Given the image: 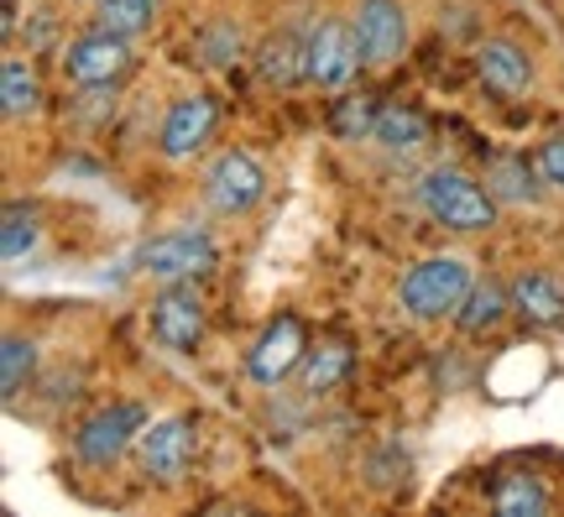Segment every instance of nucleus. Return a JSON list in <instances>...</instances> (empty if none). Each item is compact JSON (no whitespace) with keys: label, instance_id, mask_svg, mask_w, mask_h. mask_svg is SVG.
Returning <instances> with one entry per match:
<instances>
[{"label":"nucleus","instance_id":"9b49d317","mask_svg":"<svg viewBox=\"0 0 564 517\" xmlns=\"http://www.w3.org/2000/svg\"><path fill=\"white\" fill-rule=\"evenodd\" d=\"M308 356V340H303V324L293 314H282L267 324V335L251 345V356H246V371L257 381H267V387H278L299 360Z\"/></svg>","mask_w":564,"mask_h":517},{"label":"nucleus","instance_id":"0eeeda50","mask_svg":"<svg viewBox=\"0 0 564 517\" xmlns=\"http://www.w3.org/2000/svg\"><path fill=\"white\" fill-rule=\"evenodd\" d=\"M262 194H267V173L251 152H220L209 162V173H204V200L220 215H246V209L262 204Z\"/></svg>","mask_w":564,"mask_h":517},{"label":"nucleus","instance_id":"b1692460","mask_svg":"<svg viewBox=\"0 0 564 517\" xmlns=\"http://www.w3.org/2000/svg\"><path fill=\"white\" fill-rule=\"evenodd\" d=\"M32 246H37V215L21 209V204H11V209H6V225H0V257L21 261Z\"/></svg>","mask_w":564,"mask_h":517},{"label":"nucleus","instance_id":"ddd939ff","mask_svg":"<svg viewBox=\"0 0 564 517\" xmlns=\"http://www.w3.org/2000/svg\"><path fill=\"white\" fill-rule=\"evenodd\" d=\"M215 120H220V105L209 100V95L178 100L167 110V120H162V152H167V158H194L204 141H209Z\"/></svg>","mask_w":564,"mask_h":517},{"label":"nucleus","instance_id":"6ab92c4d","mask_svg":"<svg viewBox=\"0 0 564 517\" xmlns=\"http://www.w3.org/2000/svg\"><path fill=\"white\" fill-rule=\"evenodd\" d=\"M371 137L382 141L387 152H419L423 141H429V126H423L419 110H403V105H387L382 116H377V131Z\"/></svg>","mask_w":564,"mask_h":517},{"label":"nucleus","instance_id":"a878e982","mask_svg":"<svg viewBox=\"0 0 564 517\" xmlns=\"http://www.w3.org/2000/svg\"><path fill=\"white\" fill-rule=\"evenodd\" d=\"M199 47H204V63H236L241 58V32L225 26V21H215V26L199 37Z\"/></svg>","mask_w":564,"mask_h":517},{"label":"nucleus","instance_id":"aec40b11","mask_svg":"<svg viewBox=\"0 0 564 517\" xmlns=\"http://www.w3.org/2000/svg\"><path fill=\"white\" fill-rule=\"evenodd\" d=\"M32 366H37V345L21 335H6V345H0V398H21L26 381H32Z\"/></svg>","mask_w":564,"mask_h":517},{"label":"nucleus","instance_id":"a211bd4d","mask_svg":"<svg viewBox=\"0 0 564 517\" xmlns=\"http://www.w3.org/2000/svg\"><path fill=\"white\" fill-rule=\"evenodd\" d=\"M491 507L502 517H544L549 492L539 486V476H502L497 492H491Z\"/></svg>","mask_w":564,"mask_h":517},{"label":"nucleus","instance_id":"1a4fd4ad","mask_svg":"<svg viewBox=\"0 0 564 517\" xmlns=\"http://www.w3.org/2000/svg\"><path fill=\"white\" fill-rule=\"evenodd\" d=\"M141 471L158 486H178L194 465V423L188 418H158L141 429Z\"/></svg>","mask_w":564,"mask_h":517},{"label":"nucleus","instance_id":"5701e85b","mask_svg":"<svg viewBox=\"0 0 564 517\" xmlns=\"http://www.w3.org/2000/svg\"><path fill=\"white\" fill-rule=\"evenodd\" d=\"M377 100L371 95H340L335 100V110H329V126H335V137L340 141H361V137H371L377 131Z\"/></svg>","mask_w":564,"mask_h":517},{"label":"nucleus","instance_id":"9d476101","mask_svg":"<svg viewBox=\"0 0 564 517\" xmlns=\"http://www.w3.org/2000/svg\"><path fill=\"white\" fill-rule=\"evenodd\" d=\"M152 335H158V345L178 351V356H188L204 340V303L188 282H167L152 299Z\"/></svg>","mask_w":564,"mask_h":517},{"label":"nucleus","instance_id":"cd10ccee","mask_svg":"<svg viewBox=\"0 0 564 517\" xmlns=\"http://www.w3.org/2000/svg\"><path fill=\"white\" fill-rule=\"evenodd\" d=\"M0 32H6V42L17 37V0H6V21H0Z\"/></svg>","mask_w":564,"mask_h":517},{"label":"nucleus","instance_id":"2eb2a0df","mask_svg":"<svg viewBox=\"0 0 564 517\" xmlns=\"http://www.w3.org/2000/svg\"><path fill=\"white\" fill-rule=\"evenodd\" d=\"M257 74H262L267 84H278V89L308 79V42H299V32H272V37H262V47H257Z\"/></svg>","mask_w":564,"mask_h":517},{"label":"nucleus","instance_id":"f8f14e48","mask_svg":"<svg viewBox=\"0 0 564 517\" xmlns=\"http://www.w3.org/2000/svg\"><path fill=\"white\" fill-rule=\"evenodd\" d=\"M476 74H481V84L491 95L518 100V95H528V84H533V63H528V53L518 42L486 37L481 47H476Z\"/></svg>","mask_w":564,"mask_h":517},{"label":"nucleus","instance_id":"423d86ee","mask_svg":"<svg viewBox=\"0 0 564 517\" xmlns=\"http://www.w3.org/2000/svg\"><path fill=\"white\" fill-rule=\"evenodd\" d=\"M361 37H356V21L329 17L308 32V84L319 89H340V84L356 79L361 68Z\"/></svg>","mask_w":564,"mask_h":517},{"label":"nucleus","instance_id":"4be33fe9","mask_svg":"<svg viewBox=\"0 0 564 517\" xmlns=\"http://www.w3.org/2000/svg\"><path fill=\"white\" fill-rule=\"evenodd\" d=\"M152 17H158V0H100L95 26H100V32H116V37H137V32L152 26Z\"/></svg>","mask_w":564,"mask_h":517},{"label":"nucleus","instance_id":"6e6552de","mask_svg":"<svg viewBox=\"0 0 564 517\" xmlns=\"http://www.w3.org/2000/svg\"><path fill=\"white\" fill-rule=\"evenodd\" d=\"M350 21H356V37H361L366 68H392V63L403 58V47H408L403 0H361L350 11Z\"/></svg>","mask_w":564,"mask_h":517},{"label":"nucleus","instance_id":"393cba45","mask_svg":"<svg viewBox=\"0 0 564 517\" xmlns=\"http://www.w3.org/2000/svg\"><path fill=\"white\" fill-rule=\"evenodd\" d=\"M491 194H497V200H528V194H533L528 162H497V168H491Z\"/></svg>","mask_w":564,"mask_h":517},{"label":"nucleus","instance_id":"f257e3e1","mask_svg":"<svg viewBox=\"0 0 564 517\" xmlns=\"http://www.w3.org/2000/svg\"><path fill=\"white\" fill-rule=\"evenodd\" d=\"M419 194H423V209L440 219L444 230L476 236V230H491V225H497V194L481 189L476 179L455 173V168H434V173H423Z\"/></svg>","mask_w":564,"mask_h":517},{"label":"nucleus","instance_id":"bb28decb","mask_svg":"<svg viewBox=\"0 0 564 517\" xmlns=\"http://www.w3.org/2000/svg\"><path fill=\"white\" fill-rule=\"evenodd\" d=\"M533 168H539V179H544V183L564 189V137H549L544 147H539V158H533Z\"/></svg>","mask_w":564,"mask_h":517},{"label":"nucleus","instance_id":"39448f33","mask_svg":"<svg viewBox=\"0 0 564 517\" xmlns=\"http://www.w3.org/2000/svg\"><path fill=\"white\" fill-rule=\"evenodd\" d=\"M63 74L79 84V89H110L131 74V37H116V32H89V37L68 42L63 53Z\"/></svg>","mask_w":564,"mask_h":517},{"label":"nucleus","instance_id":"412c9836","mask_svg":"<svg viewBox=\"0 0 564 517\" xmlns=\"http://www.w3.org/2000/svg\"><path fill=\"white\" fill-rule=\"evenodd\" d=\"M350 371V351L345 345H319L299 360V377H303V392H329L335 381Z\"/></svg>","mask_w":564,"mask_h":517},{"label":"nucleus","instance_id":"7ed1b4c3","mask_svg":"<svg viewBox=\"0 0 564 517\" xmlns=\"http://www.w3.org/2000/svg\"><path fill=\"white\" fill-rule=\"evenodd\" d=\"M147 429V408L141 402H110L95 418H84L79 434H74V455L84 465H116L131 450V439H141Z\"/></svg>","mask_w":564,"mask_h":517},{"label":"nucleus","instance_id":"20e7f679","mask_svg":"<svg viewBox=\"0 0 564 517\" xmlns=\"http://www.w3.org/2000/svg\"><path fill=\"white\" fill-rule=\"evenodd\" d=\"M137 267L147 278H162V282L204 278V272H215V240L204 230H173V236L147 240L137 251Z\"/></svg>","mask_w":564,"mask_h":517},{"label":"nucleus","instance_id":"f03ea898","mask_svg":"<svg viewBox=\"0 0 564 517\" xmlns=\"http://www.w3.org/2000/svg\"><path fill=\"white\" fill-rule=\"evenodd\" d=\"M470 288L476 282H470V267L460 257H429L403 278L398 299H403V309L413 319H449L465 303Z\"/></svg>","mask_w":564,"mask_h":517},{"label":"nucleus","instance_id":"dca6fc26","mask_svg":"<svg viewBox=\"0 0 564 517\" xmlns=\"http://www.w3.org/2000/svg\"><path fill=\"white\" fill-rule=\"evenodd\" d=\"M507 314H512V293L497 288V282H481V288H470L465 303L455 309V324H460L465 335H486V330H497Z\"/></svg>","mask_w":564,"mask_h":517},{"label":"nucleus","instance_id":"4468645a","mask_svg":"<svg viewBox=\"0 0 564 517\" xmlns=\"http://www.w3.org/2000/svg\"><path fill=\"white\" fill-rule=\"evenodd\" d=\"M512 314H523L528 324H564V278L554 272H523L512 278Z\"/></svg>","mask_w":564,"mask_h":517},{"label":"nucleus","instance_id":"f3484780","mask_svg":"<svg viewBox=\"0 0 564 517\" xmlns=\"http://www.w3.org/2000/svg\"><path fill=\"white\" fill-rule=\"evenodd\" d=\"M37 105H42V84L32 74V63L6 58L0 63V110L11 120H21V116H32Z\"/></svg>","mask_w":564,"mask_h":517}]
</instances>
